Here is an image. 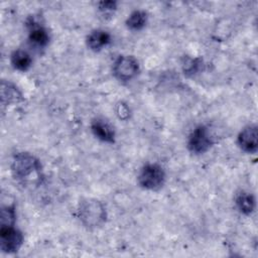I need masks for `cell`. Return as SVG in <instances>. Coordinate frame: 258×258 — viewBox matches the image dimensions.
I'll use <instances>...</instances> for the list:
<instances>
[{
    "label": "cell",
    "instance_id": "1",
    "mask_svg": "<svg viewBox=\"0 0 258 258\" xmlns=\"http://www.w3.org/2000/svg\"><path fill=\"white\" fill-rule=\"evenodd\" d=\"M41 170L40 161L31 153L18 152L14 155L11 163V171L15 179L27 182L33 174H39Z\"/></svg>",
    "mask_w": 258,
    "mask_h": 258
},
{
    "label": "cell",
    "instance_id": "2",
    "mask_svg": "<svg viewBox=\"0 0 258 258\" xmlns=\"http://www.w3.org/2000/svg\"><path fill=\"white\" fill-rule=\"evenodd\" d=\"M78 215L83 225L90 229L101 226L107 216L103 204L95 199H86L80 202Z\"/></svg>",
    "mask_w": 258,
    "mask_h": 258
},
{
    "label": "cell",
    "instance_id": "3",
    "mask_svg": "<svg viewBox=\"0 0 258 258\" xmlns=\"http://www.w3.org/2000/svg\"><path fill=\"white\" fill-rule=\"evenodd\" d=\"M138 183L145 189H159L165 181L164 169L157 163H147L139 171Z\"/></svg>",
    "mask_w": 258,
    "mask_h": 258
},
{
    "label": "cell",
    "instance_id": "4",
    "mask_svg": "<svg viewBox=\"0 0 258 258\" xmlns=\"http://www.w3.org/2000/svg\"><path fill=\"white\" fill-rule=\"evenodd\" d=\"M213 138L209 129L204 125L197 126L187 140V148L194 154H203L213 145Z\"/></svg>",
    "mask_w": 258,
    "mask_h": 258
},
{
    "label": "cell",
    "instance_id": "5",
    "mask_svg": "<svg viewBox=\"0 0 258 258\" xmlns=\"http://www.w3.org/2000/svg\"><path fill=\"white\" fill-rule=\"evenodd\" d=\"M139 72V63L132 55H119L113 64V74L121 82L132 80Z\"/></svg>",
    "mask_w": 258,
    "mask_h": 258
},
{
    "label": "cell",
    "instance_id": "6",
    "mask_svg": "<svg viewBox=\"0 0 258 258\" xmlns=\"http://www.w3.org/2000/svg\"><path fill=\"white\" fill-rule=\"evenodd\" d=\"M23 234L14 226L0 227V248L5 253L17 252L23 244Z\"/></svg>",
    "mask_w": 258,
    "mask_h": 258
},
{
    "label": "cell",
    "instance_id": "7",
    "mask_svg": "<svg viewBox=\"0 0 258 258\" xmlns=\"http://www.w3.org/2000/svg\"><path fill=\"white\" fill-rule=\"evenodd\" d=\"M237 143L239 147L247 153H256L258 149V130L256 125L245 127L238 135Z\"/></svg>",
    "mask_w": 258,
    "mask_h": 258
},
{
    "label": "cell",
    "instance_id": "8",
    "mask_svg": "<svg viewBox=\"0 0 258 258\" xmlns=\"http://www.w3.org/2000/svg\"><path fill=\"white\" fill-rule=\"evenodd\" d=\"M91 130L99 140L106 143H114L115 131L113 126L104 119L97 118L91 123Z\"/></svg>",
    "mask_w": 258,
    "mask_h": 258
},
{
    "label": "cell",
    "instance_id": "9",
    "mask_svg": "<svg viewBox=\"0 0 258 258\" xmlns=\"http://www.w3.org/2000/svg\"><path fill=\"white\" fill-rule=\"evenodd\" d=\"M87 46L93 51H100L111 42V35L103 29L93 30L87 36Z\"/></svg>",
    "mask_w": 258,
    "mask_h": 258
},
{
    "label": "cell",
    "instance_id": "10",
    "mask_svg": "<svg viewBox=\"0 0 258 258\" xmlns=\"http://www.w3.org/2000/svg\"><path fill=\"white\" fill-rule=\"evenodd\" d=\"M29 41L37 47H45L49 42V34L46 28L31 21L29 24Z\"/></svg>",
    "mask_w": 258,
    "mask_h": 258
},
{
    "label": "cell",
    "instance_id": "11",
    "mask_svg": "<svg viewBox=\"0 0 258 258\" xmlns=\"http://www.w3.org/2000/svg\"><path fill=\"white\" fill-rule=\"evenodd\" d=\"M22 94L18 88L10 83L2 81L1 83V103L3 106L11 105L22 101Z\"/></svg>",
    "mask_w": 258,
    "mask_h": 258
},
{
    "label": "cell",
    "instance_id": "12",
    "mask_svg": "<svg viewBox=\"0 0 258 258\" xmlns=\"http://www.w3.org/2000/svg\"><path fill=\"white\" fill-rule=\"evenodd\" d=\"M10 61H11L12 67L15 70L20 71V72L28 71L32 64V58H31L30 54L28 52H26L25 50H21V49L14 50L11 53Z\"/></svg>",
    "mask_w": 258,
    "mask_h": 258
},
{
    "label": "cell",
    "instance_id": "13",
    "mask_svg": "<svg viewBox=\"0 0 258 258\" xmlns=\"http://www.w3.org/2000/svg\"><path fill=\"white\" fill-rule=\"evenodd\" d=\"M236 206L238 210L244 215H250L255 209V198L250 192L242 191L236 197Z\"/></svg>",
    "mask_w": 258,
    "mask_h": 258
},
{
    "label": "cell",
    "instance_id": "14",
    "mask_svg": "<svg viewBox=\"0 0 258 258\" xmlns=\"http://www.w3.org/2000/svg\"><path fill=\"white\" fill-rule=\"evenodd\" d=\"M147 22V13L143 10H135L126 19V26L131 30L142 29Z\"/></svg>",
    "mask_w": 258,
    "mask_h": 258
},
{
    "label": "cell",
    "instance_id": "15",
    "mask_svg": "<svg viewBox=\"0 0 258 258\" xmlns=\"http://www.w3.org/2000/svg\"><path fill=\"white\" fill-rule=\"evenodd\" d=\"M16 213L14 206H6L1 209L0 225L1 226H15Z\"/></svg>",
    "mask_w": 258,
    "mask_h": 258
},
{
    "label": "cell",
    "instance_id": "16",
    "mask_svg": "<svg viewBox=\"0 0 258 258\" xmlns=\"http://www.w3.org/2000/svg\"><path fill=\"white\" fill-rule=\"evenodd\" d=\"M203 64V59L201 57L196 58H188L183 63V72L186 76H192L194 74L198 73Z\"/></svg>",
    "mask_w": 258,
    "mask_h": 258
},
{
    "label": "cell",
    "instance_id": "17",
    "mask_svg": "<svg viewBox=\"0 0 258 258\" xmlns=\"http://www.w3.org/2000/svg\"><path fill=\"white\" fill-rule=\"evenodd\" d=\"M116 8H117V2L115 1H103L99 3V9L104 13L112 12L116 10Z\"/></svg>",
    "mask_w": 258,
    "mask_h": 258
},
{
    "label": "cell",
    "instance_id": "18",
    "mask_svg": "<svg viewBox=\"0 0 258 258\" xmlns=\"http://www.w3.org/2000/svg\"><path fill=\"white\" fill-rule=\"evenodd\" d=\"M117 115L121 119L128 118L129 117V109H128V107L125 104H123V103H119L117 105Z\"/></svg>",
    "mask_w": 258,
    "mask_h": 258
}]
</instances>
